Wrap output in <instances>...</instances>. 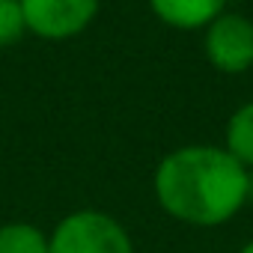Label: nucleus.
<instances>
[{
	"instance_id": "3",
	"label": "nucleus",
	"mask_w": 253,
	"mask_h": 253,
	"mask_svg": "<svg viewBox=\"0 0 253 253\" xmlns=\"http://www.w3.org/2000/svg\"><path fill=\"white\" fill-rule=\"evenodd\" d=\"M203 54L217 72L244 75L253 69V21L226 9L203 30Z\"/></svg>"
},
{
	"instance_id": "2",
	"label": "nucleus",
	"mask_w": 253,
	"mask_h": 253,
	"mask_svg": "<svg viewBox=\"0 0 253 253\" xmlns=\"http://www.w3.org/2000/svg\"><path fill=\"white\" fill-rule=\"evenodd\" d=\"M51 253H134L128 229L107 211L78 209L66 214L48 235Z\"/></svg>"
},
{
	"instance_id": "10",
	"label": "nucleus",
	"mask_w": 253,
	"mask_h": 253,
	"mask_svg": "<svg viewBox=\"0 0 253 253\" xmlns=\"http://www.w3.org/2000/svg\"><path fill=\"white\" fill-rule=\"evenodd\" d=\"M241 253H253V241H247V244L241 247Z\"/></svg>"
},
{
	"instance_id": "6",
	"label": "nucleus",
	"mask_w": 253,
	"mask_h": 253,
	"mask_svg": "<svg viewBox=\"0 0 253 253\" xmlns=\"http://www.w3.org/2000/svg\"><path fill=\"white\" fill-rule=\"evenodd\" d=\"M223 149L247 170H253V101H244L226 119Z\"/></svg>"
},
{
	"instance_id": "1",
	"label": "nucleus",
	"mask_w": 253,
	"mask_h": 253,
	"mask_svg": "<svg viewBox=\"0 0 253 253\" xmlns=\"http://www.w3.org/2000/svg\"><path fill=\"white\" fill-rule=\"evenodd\" d=\"M158 206L188 226H220L247 206V167L223 146L188 143L167 152L152 176Z\"/></svg>"
},
{
	"instance_id": "7",
	"label": "nucleus",
	"mask_w": 253,
	"mask_h": 253,
	"mask_svg": "<svg viewBox=\"0 0 253 253\" xmlns=\"http://www.w3.org/2000/svg\"><path fill=\"white\" fill-rule=\"evenodd\" d=\"M0 253H51L48 232L30 220L0 223Z\"/></svg>"
},
{
	"instance_id": "4",
	"label": "nucleus",
	"mask_w": 253,
	"mask_h": 253,
	"mask_svg": "<svg viewBox=\"0 0 253 253\" xmlns=\"http://www.w3.org/2000/svg\"><path fill=\"white\" fill-rule=\"evenodd\" d=\"M101 0H21L27 30L45 42L81 36L98 15Z\"/></svg>"
},
{
	"instance_id": "9",
	"label": "nucleus",
	"mask_w": 253,
	"mask_h": 253,
	"mask_svg": "<svg viewBox=\"0 0 253 253\" xmlns=\"http://www.w3.org/2000/svg\"><path fill=\"white\" fill-rule=\"evenodd\" d=\"M247 203H253V170H247Z\"/></svg>"
},
{
	"instance_id": "8",
	"label": "nucleus",
	"mask_w": 253,
	"mask_h": 253,
	"mask_svg": "<svg viewBox=\"0 0 253 253\" xmlns=\"http://www.w3.org/2000/svg\"><path fill=\"white\" fill-rule=\"evenodd\" d=\"M21 0H0V48H12L27 36Z\"/></svg>"
},
{
	"instance_id": "5",
	"label": "nucleus",
	"mask_w": 253,
	"mask_h": 253,
	"mask_svg": "<svg viewBox=\"0 0 253 253\" xmlns=\"http://www.w3.org/2000/svg\"><path fill=\"white\" fill-rule=\"evenodd\" d=\"M149 9L173 30H206L226 12V0H149Z\"/></svg>"
}]
</instances>
